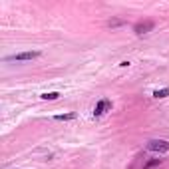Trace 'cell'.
Instances as JSON below:
<instances>
[{
    "instance_id": "1",
    "label": "cell",
    "mask_w": 169,
    "mask_h": 169,
    "mask_svg": "<svg viewBox=\"0 0 169 169\" xmlns=\"http://www.w3.org/2000/svg\"><path fill=\"white\" fill-rule=\"evenodd\" d=\"M147 149L149 151H155V153H167L169 151V141H165V139H151L147 143Z\"/></svg>"
},
{
    "instance_id": "2",
    "label": "cell",
    "mask_w": 169,
    "mask_h": 169,
    "mask_svg": "<svg viewBox=\"0 0 169 169\" xmlns=\"http://www.w3.org/2000/svg\"><path fill=\"white\" fill-rule=\"evenodd\" d=\"M40 56V52H20V54H14V56H8L6 60H14V62H28V60H36Z\"/></svg>"
},
{
    "instance_id": "3",
    "label": "cell",
    "mask_w": 169,
    "mask_h": 169,
    "mask_svg": "<svg viewBox=\"0 0 169 169\" xmlns=\"http://www.w3.org/2000/svg\"><path fill=\"white\" fill-rule=\"evenodd\" d=\"M108 109H111V102L109 99H99L96 108H93V117H99V115H104Z\"/></svg>"
},
{
    "instance_id": "4",
    "label": "cell",
    "mask_w": 169,
    "mask_h": 169,
    "mask_svg": "<svg viewBox=\"0 0 169 169\" xmlns=\"http://www.w3.org/2000/svg\"><path fill=\"white\" fill-rule=\"evenodd\" d=\"M153 26H155V22L145 20V22H137L133 30H135L137 34H145V32H149V30H153Z\"/></svg>"
},
{
    "instance_id": "5",
    "label": "cell",
    "mask_w": 169,
    "mask_h": 169,
    "mask_svg": "<svg viewBox=\"0 0 169 169\" xmlns=\"http://www.w3.org/2000/svg\"><path fill=\"white\" fill-rule=\"evenodd\" d=\"M169 96V87H163V90H155V92H153V98H167Z\"/></svg>"
},
{
    "instance_id": "6",
    "label": "cell",
    "mask_w": 169,
    "mask_h": 169,
    "mask_svg": "<svg viewBox=\"0 0 169 169\" xmlns=\"http://www.w3.org/2000/svg\"><path fill=\"white\" fill-rule=\"evenodd\" d=\"M76 117V114L72 111V114H62V115H56V120L58 121H70V120H74Z\"/></svg>"
},
{
    "instance_id": "7",
    "label": "cell",
    "mask_w": 169,
    "mask_h": 169,
    "mask_svg": "<svg viewBox=\"0 0 169 169\" xmlns=\"http://www.w3.org/2000/svg\"><path fill=\"white\" fill-rule=\"evenodd\" d=\"M121 24H123V20H120V18H111V20L108 22L109 28H117V26H121Z\"/></svg>"
},
{
    "instance_id": "8",
    "label": "cell",
    "mask_w": 169,
    "mask_h": 169,
    "mask_svg": "<svg viewBox=\"0 0 169 169\" xmlns=\"http://www.w3.org/2000/svg\"><path fill=\"white\" fill-rule=\"evenodd\" d=\"M60 93L58 92H50V93H42V99H58Z\"/></svg>"
},
{
    "instance_id": "9",
    "label": "cell",
    "mask_w": 169,
    "mask_h": 169,
    "mask_svg": "<svg viewBox=\"0 0 169 169\" xmlns=\"http://www.w3.org/2000/svg\"><path fill=\"white\" fill-rule=\"evenodd\" d=\"M161 161H163V159H151V161L145 163V169H151V167H155V165H161Z\"/></svg>"
}]
</instances>
